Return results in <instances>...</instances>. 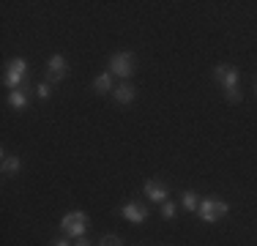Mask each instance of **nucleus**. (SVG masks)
Wrapping results in <instances>:
<instances>
[{"instance_id":"8","label":"nucleus","mask_w":257,"mask_h":246,"mask_svg":"<svg viewBox=\"0 0 257 246\" xmlns=\"http://www.w3.org/2000/svg\"><path fill=\"white\" fill-rule=\"evenodd\" d=\"M145 194H148V200L151 202H167V197H170V189L164 186L162 181H145Z\"/></svg>"},{"instance_id":"3","label":"nucleus","mask_w":257,"mask_h":246,"mask_svg":"<svg viewBox=\"0 0 257 246\" xmlns=\"http://www.w3.org/2000/svg\"><path fill=\"white\" fill-rule=\"evenodd\" d=\"M197 216L203 221H208V224H213V221H219L222 216H227V202L222 197H205V200H200Z\"/></svg>"},{"instance_id":"6","label":"nucleus","mask_w":257,"mask_h":246,"mask_svg":"<svg viewBox=\"0 0 257 246\" xmlns=\"http://www.w3.org/2000/svg\"><path fill=\"white\" fill-rule=\"evenodd\" d=\"M69 77V63H66L63 55H52L50 63H47V82H63Z\"/></svg>"},{"instance_id":"10","label":"nucleus","mask_w":257,"mask_h":246,"mask_svg":"<svg viewBox=\"0 0 257 246\" xmlns=\"http://www.w3.org/2000/svg\"><path fill=\"white\" fill-rule=\"evenodd\" d=\"M28 101H30L28 88H20V90H11V93H9V104L14 109H28Z\"/></svg>"},{"instance_id":"17","label":"nucleus","mask_w":257,"mask_h":246,"mask_svg":"<svg viewBox=\"0 0 257 246\" xmlns=\"http://www.w3.org/2000/svg\"><path fill=\"white\" fill-rule=\"evenodd\" d=\"M74 246H93V243H90V241H88V238H85V235H82V238H77V243H74Z\"/></svg>"},{"instance_id":"2","label":"nucleus","mask_w":257,"mask_h":246,"mask_svg":"<svg viewBox=\"0 0 257 246\" xmlns=\"http://www.w3.org/2000/svg\"><path fill=\"white\" fill-rule=\"evenodd\" d=\"M3 85H6L9 90L28 88V60H25V58L9 60V66H6V74H3Z\"/></svg>"},{"instance_id":"18","label":"nucleus","mask_w":257,"mask_h":246,"mask_svg":"<svg viewBox=\"0 0 257 246\" xmlns=\"http://www.w3.org/2000/svg\"><path fill=\"white\" fill-rule=\"evenodd\" d=\"M52 246H69V241H63V238H58V241H52Z\"/></svg>"},{"instance_id":"4","label":"nucleus","mask_w":257,"mask_h":246,"mask_svg":"<svg viewBox=\"0 0 257 246\" xmlns=\"http://www.w3.org/2000/svg\"><path fill=\"white\" fill-rule=\"evenodd\" d=\"M60 227H63L66 235H71V238H82V235H85V230L90 227V219H88V213H82V211H69L63 219H60Z\"/></svg>"},{"instance_id":"9","label":"nucleus","mask_w":257,"mask_h":246,"mask_svg":"<svg viewBox=\"0 0 257 246\" xmlns=\"http://www.w3.org/2000/svg\"><path fill=\"white\" fill-rule=\"evenodd\" d=\"M112 96H115V101H118V104H132L134 96H137V90H134L128 82H123V85H118V88L112 90Z\"/></svg>"},{"instance_id":"15","label":"nucleus","mask_w":257,"mask_h":246,"mask_svg":"<svg viewBox=\"0 0 257 246\" xmlns=\"http://www.w3.org/2000/svg\"><path fill=\"white\" fill-rule=\"evenodd\" d=\"M33 93L41 98V101H47V98H50V82H41V85H36L33 88Z\"/></svg>"},{"instance_id":"5","label":"nucleus","mask_w":257,"mask_h":246,"mask_svg":"<svg viewBox=\"0 0 257 246\" xmlns=\"http://www.w3.org/2000/svg\"><path fill=\"white\" fill-rule=\"evenodd\" d=\"M109 74L128 79L134 74V55L132 52H115L112 58H109Z\"/></svg>"},{"instance_id":"13","label":"nucleus","mask_w":257,"mask_h":246,"mask_svg":"<svg viewBox=\"0 0 257 246\" xmlns=\"http://www.w3.org/2000/svg\"><path fill=\"white\" fill-rule=\"evenodd\" d=\"M181 202H183V208H186L189 213H197V208H200V197L194 194V192H183Z\"/></svg>"},{"instance_id":"11","label":"nucleus","mask_w":257,"mask_h":246,"mask_svg":"<svg viewBox=\"0 0 257 246\" xmlns=\"http://www.w3.org/2000/svg\"><path fill=\"white\" fill-rule=\"evenodd\" d=\"M22 167L20 156H14V153H3V175H17Z\"/></svg>"},{"instance_id":"14","label":"nucleus","mask_w":257,"mask_h":246,"mask_svg":"<svg viewBox=\"0 0 257 246\" xmlns=\"http://www.w3.org/2000/svg\"><path fill=\"white\" fill-rule=\"evenodd\" d=\"M175 213H178V208H175V202H162V219H175Z\"/></svg>"},{"instance_id":"7","label":"nucleus","mask_w":257,"mask_h":246,"mask_svg":"<svg viewBox=\"0 0 257 246\" xmlns=\"http://www.w3.org/2000/svg\"><path fill=\"white\" fill-rule=\"evenodd\" d=\"M120 216H123L128 224H143L145 219H148V208L143 205V202H126L123 211H120Z\"/></svg>"},{"instance_id":"12","label":"nucleus","mask_w":257,"mask_h":246,"mask_svg":"<svg viewBox=\"0 0 257 246\" xmlns=\"http://www.w3.org/2000/svg\"><path fill=\"white\" fill-rule=\"evenodd\" d=\"M93 90L96 93H109V90H112V74H99V77L93 79Z\"/></svg>"},{"instance_id":"1","label":"nucleus","mask_w":257,"mask_h":246,"mask_svg":"<svg viewBox=\"0 0 257 246\" xmlns=\"http://www.w3.org/2000/svg\"><path fill=\"white\" fill-rule=\"evenodd\" d=\"M238 69L230 63H219L216 69H213V79H216V85L224 90V96H227V101L238 104L241 101V88H238Z\"/></svg>"},{"instance_id":"16","label":"nucleus","mask_w":257,"mask_h":246,"mask_svg":"<svg viewBox=\"0 0 257 246\" xmlns=\"http://www.w3.org/2000/svg\"><path fill=\"white\" fill-rule=\"evenodd\" d=\"M99 246H123V241H120L118 235H104Z\"/></svg>"}]
</instances>
